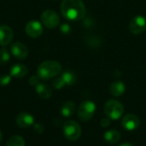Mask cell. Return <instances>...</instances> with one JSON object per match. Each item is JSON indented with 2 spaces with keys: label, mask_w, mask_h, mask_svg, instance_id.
Returning <instances> with one entry per match:
<instances>
[{
  "label": "cell",
  "mask_w": 146,
  "mask_h": 146,
  "mask_svg": "<svg viewBox=\"0 0 146 146\" xmlns=\"http://www.w3.org/2000/svg\"><path fill=\"white\" fill-rule=\"evenodd\" d=\"M60 9L62 16L71 21L82 20L86 15V6L82 0H62Z\"/></svg>",
  "instance_id": "cell-1"
},
{
  "label": "cell",
  "mask_w": 146,
  "mask_h": 146,
  "mask_svg": "<svg viewBox=\"0 0 146 146\" xmlns=\"http://www.w3.org/2000/svg\"><path fill=\"white\" fill-rule=\"evenodd\" d=\"M62 71V65L56 61H45L39 64L37 69V75L41 80H50Z\"/></svg>",
  "instance_id": "cell-2"
},
{
  "label": "cell",
  "mask_w": 146,
  "mask_h": 146,
  "mask_svg": "<svg viewBox=\"0 0 146 146\" xmlns=\"http://www.w3.org/2000/svg\"><path fill=\"white\" fill-rule=\"evenodd\" d=\"M104 113L108 118L116 121L121 117L124 113V107L122 104L117 100L110 99L104 104Z\"/></svg>",
  "instance_id": "cell-3"
},
{
  "label": "cell",
  "mask_w": 146,
  "mask_h": 146,
  "mask_svg": "<svg viewBox=\"0 0 146 146\" xmlns=\"http://www.w3.org/2000/svg\"><path fill=\"white\" fill-rule=\"evenodd\" d=\"M62 131L64 136L70 141H75L81 135L80 126L74 121H67L63 124Z\"/></svg>",
  "instance_id": "cell-4"
},
{
  "label": "cell",
  "mask_w": 146,
  "mask_h": 146,
  "mask_svg": "<svg viewBox=\"0 0 146 146\" xmlns=\"http://www.w3.org/2000/svg\"><path fill=\"white\" fill-rule=\"evenodd\" d=\"M96 111V105L92 101H84L79 107L78 117L82 121H88L91 120Z\"/></svg>",
  "instance_id": "cell-5"
},
{
  "label": "cell",
  "mask_w": 146,
  "mask_h": 146,
  "mask_svg": "<svg viewBox=\"0 0 146 146\" xmlns=\"http://www.w3.org/2000/svg\"><path fill=\"white\" fill-rule=\"evenodd\" d=\"M41 21L44 24V26L49 29H53L56 27L60 23V18L59 15L51 9L44 10L41 14Z\"/></svg>",
  "instance_id": "cell-6"
},
{
  "label": "cell",
  "mask_w": 146,
  "mask_h": 146,
  "mask_svg": "<svg viewBox=\"0 0 146 146\" xmlns=\"http://www.w3.org/2000/svg\"><path fill=\"white\" fill-rule=\"evenodd\" d=\"M129 28L130 31L135 35L143 33L146 30V19L142 15L135 16L130 21Z\"/></svg>",
  "instance_id": "cell-7"
},
{
  "label": "cell",
  "mask_w": 146,
  "mask_h": 146,
  "mask_svg": "<svg viewBox=\"0 0 146 146\" xmlns=\"http://www.w3.org/2000/svg\"><path fill=\"white\" fill-rule=\"evenodd\" d=\"M25 32L31 38H38L43 33V27L39 21L36 20H32L27 23Z\"/></svg>",
  "instance_id": "cell-8"
},
{
  "label": "cell",
  "mask_w": 146,
  "mask_h": 146,
  "mask_svg": "<svg viewBox=\"0 0 146 146\" xmlns=\"http://www.w3.org/2000/svg\"><path fill=\"white\" fill-rule=\"evenodd\" d=\"M121 125L124 129H126L127 131H133L139 127V119L135 115L128 114L123 117V119L121 121Z\"/></svg>",
  "instance_id": "cell-9"
},
{
  "label": "cell",
  "mask_w": 146,
  "mask_h": 146,
  "mask_svg": "<svg viewBox=\"0 0 146 146\" xmlns=\"http://www.w3.org/2000/svg\"><path fill=\"white\" fill-rule=\"evenodd\" d=\"M11 52L14 55V56L20 60L25 59L28 55L27 48L26 47L25 44H23L21 42H15L11 45Z\"/></svg>",
  "instance_id": "cell-10"
},
{
  "label": "cell",
  "mask_w": 146,
  "mask_h": 146,
  "mask_svg": "<svg viewBox=\"0 0 146 146\" xmlns=\"http://www.w3.org/2000/svg\"><path fill=\"white\" fill-rule=\"evenodd\" d=\"M14 37V33L9 26H0V45L9 44Z\"/></svg>",
  "instance_id": "cell-11"
},
{
  "label": "cell",
  "mask_w": 146,
  "mask_h": 146,
  "mask_svg": "<svg viewBox=\"0 0 146 146\" xmlns=\"http://www.w3.org/2000/svg\"><path fill=\"white\" fill-rule=\"evenodd\" d=\"M16 123L21 127H29L34 124V117L27 112H22L19 114L16 117Z\"/></svg>",
  "instance_id": "cell-12"
},
{
  "label": "cell",
  "mask_w": 146,
  "mask_h": 146,
  "mask_svg": "<svg viewBox=\"0 0 146 146\" xmlns=\"http://www.w3.org/2000/svg\"><path fill=\"white\" fill-rule=\"evenodd\" d=\"M27 74V68L23 64H15L10 68V75L14 78H23Z\"/></svg>",
  "instance_id": "cell-13"
},
{
  "label": "cell",
  "mask_w": 146,
  "mask_h": 146,
  "mask_svg": "<svg viewBox=\"0 0 146 146\" xmlns=\"http://www.w3.org/2000/svg\"><path fill=\"white\" fill-rule=\"evenodd\" d=\"M36 92H37L38 95L43 99H47V98H50V96L52 95L51 88L44 83H39L36 86Z\"/></svg>",
  "instance_id": "cell-14"
},
{
  "label": "cell",
  "mask_w": 146,
  "mask_h": 146,
  "mask_svg": "<svg viewBox=\"0 0 146 146\" xmlns=\"http://www.w3.org/2000/svg\"><path fill=\"white\" fill-rule=\"evenodd\" d=\"M110 93L115 97H120L124 94L126 91V86L121 81H115L110 85Z\"/></svg>",
  "instance_id": "cell-15"
},
{
  "label": "cell",
  "mask_w": 146,
  "mask_h": 146,
  "mask_svg": "<svg viewBox=\"0 0 146 146\" xmlns=\"http://www.w3.org/2000/svg\"><path fill=\"white\" fill-rule=\"evenodd\" d=\"M104 138L105 141L110 144H116L121 139V133L118 131L113 129V130L107 131L104 133Z\"/></svg>",
  "instance_id": "cell-16"
},
{
  "label": "cell",
  "mask_w": 146,
  "mask_h": 146,
  "mask_svg": "<svg viewBox=\"0 0 146 146\" xmlns=\"http://www.w3.org/2000/svg\"><path fill=\"white\" fill-rule=\"evenodd\" d=\"M74 111H75V104L72 101L65 102L61 108V113L64 117L72 116Z\"/></svg>",
  "instance_id": "cell-17"
},
{
  "label": "cell",
  "mask_w": 146,
  "mask_h": 146,
  "mask_svg": "<svg viewBox=\"0 0 146 146\" xmlns=\"http://www.w3.org/2000/svg\"><path fill=\"white\" fill-rule=\"evenodd\" d=\"M5 146H25V140L21 136L14 135L8 139Z\"/></svg>",
  "instance_id": "cell-18"
},
{
  "label": "cell",
  "mask_w": 146,
  "mask_h": 146,
  "mask_svg": "<svg viewBox=\"0 0 146 146\" xmlns=\"http://www.w3.org/2000/svg\"><path fill=\"white\" fill-rule=\"evenodd\" d=\"M61 77L67 86H73L76 81V77L74 74L71 71H65L64 73H62Z\"/></svg>",
  "instance_id": "cell-19"
},
{
  "label": "cell",
  "mask_w": 146,
  "mask_h": 146,
  "mask_svg": "<svg viewBox=\"0 0 146 146\" xmlns=\"http://www.w3.org/2000/svg\"><path fill=\"white\" fill-rule=\"evenodd\" d=\"M10 59L9 53L6 48H2L0 50V64L7 63Z\"/></svg>",
  "instance_id": "cell-20"
},
{
  "label": "cell",
  "mask_w": 146,
  "mask_h": 146,
  "mask_svg": "<svg viewBox=\"0 0 146 146\" xmlns=\"http://www.w3.org/2000/svg\"><path fill=\"white\" fill-rule=\"evenodd\" d=\"M86 42L89 44V46L93 47V48H96V47L99 46L100 43H101L100 39L98 37H96V36H92V37L87 38H86Z\"/></svg>",
  "instance_id": "cell-21"
},
{
  "label": "cell",
  "mask_w": 146,
  "mask_h": 146,
  "mask_svg": "<svg viewBox=\"0 0 146 146\" xmlns=\"http://www.w3.org/2000/svg\"><path fill=\"white\" fill-rule=\"evenodd\" d=\"M52 86L55 89L59 90V89H62V87H64V86H66V84L62 77H58L56 80H54V81L52 82Z\"/></svg>",
  "instance_id": "cell-22"
},
{
  "label": "cell",
  "mask_w": 146,
  "mask_h": 146,
  "mask_svg": "<svg viewBox=\"0 0 146 146\" xmlns=\"http://www.w3.org/2000/svg\"><path fill=\"white\" fill-rule=\"evenodd\" d=\"M11 75L9 74H3L1 77H0V86H8L10 81H11Z\"/></svg>",
  "instance_id": "cell-23"
},
{
  "label": "cell",
  "mask_w": 146,
  "mask_h": 146,
  "mask_svg": "<svg viewBox=\"0 0 146 146\" xmlns=\"http://www.w3.org/2000/svg\"><path fill=\"white\" fill-rule=\"evenodd\" d=\"M60 30L61 32L63 33V34H69L71 32H72V29H71V27L68 24V23H63L61 25V27H60Z\"/></svg>",
  "instance_id": "cell-24"
},
{
  "label": "cell",
  "mask_w": 146,
  "mask_h": 146,
  "mask_svg": "<svg viewBox=\"0 0 146 146\" xmlns=\"http://www.w3.org/2000/svg\"><path fill=\"white\" fill-rule=\"evenodd\" d=\"M33 130L35 131L36 133L41 134V133H43L44 131V127L43 124L35 123V124H33Z\"/></svg>",
  "instance_id": "cell-25"
},
{
  "label": "cell",
  "mask_w": 146,
  "mask_h": 146,
  "mask_svg": "<svg viewBox=\"0 0 146 146\" xmlns=\"http://www.w3.org/2000/svg\"><path fill=\"white\" fill-rule=\"evenodd\" d=\"M29 84L31 85V86H37L38 84H39V78H38V76L37 75H33V76H32L30 79H29Z\"/></svg>",
  "instance_id": "cell-26"
},
{
  "label": "cell",
  "mask_w": 146,
  "mask_h": 146,
  "mask_svg": "<svg viewBox=\"0 0 146 146\" xmlns=\"http://www.w3.org/2000/svg\"><path fill=\"white\" fill-rule=\"evenodd\" d=\"M83 26L86 27V28H90L94 26V21L93 20H92L91 18H86L85 19V21H83Z\"/></svg>",
  "instance_id": "cell-27"
},
{
  "label": "cell",
  "mask_w": 146,
  "mask_h": 146,
  "mask_svg": "<svg viewBox=\"0 0 146 146\" xmlns=\"http://www.w3.org/2000/svg\"><path fill=\"white\" fill-rule=\"evenodd\" d=\"M110 125V118H104V119H102V121H101V126L103 127H109Z\"/></svg>",
  "instance_id": "cell-28"
},
{
  "label": "cell",
  "mask_w": 146,
  "mask_h": 146,
  "mask_svg": "<svg viewBox=\"0 0 146 146\" xmlns=\"http://www.w3.org/2000/svg\"><path fill=\"white\" fill-rule=\"evenodd\" d=\"M120 146H133V145H131L129 143H123V144H121Z\"/></svg>",
  "instance_id": "cell-29"
},
{
  "label": "cell",
  "mask_w": 146,
  "mask_h": 146,
  "mask_svg": "<svg viewBox=\"0 0 146 146\" xmlns=\"http://www.w3.org/2000/svg\"><path fill=\"white\" fill-rule=\"evenodd\" d=\"M2 140H3V134H2V132L0 131V143L2 142Z\"/></svg>",
  "instance_id": "cell-30"
}]
</instances>
